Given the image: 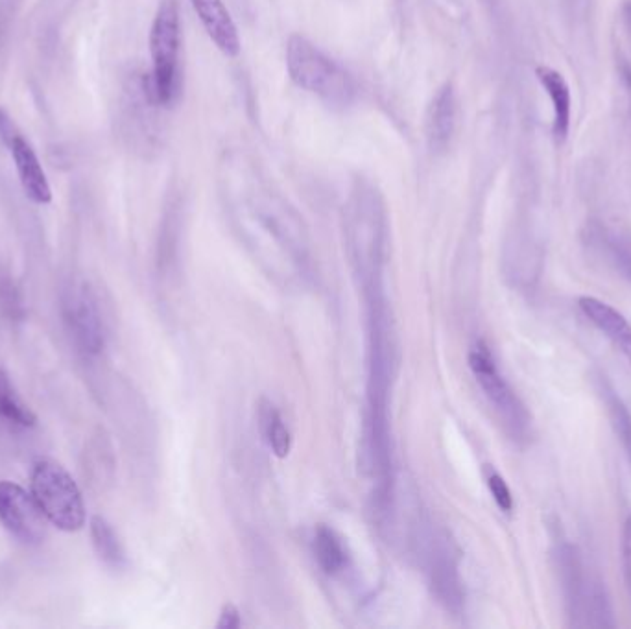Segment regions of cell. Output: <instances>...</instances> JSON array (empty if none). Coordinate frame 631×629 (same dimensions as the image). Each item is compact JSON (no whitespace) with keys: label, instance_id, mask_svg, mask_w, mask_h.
<instances>
[{"label":"cell","instance_id":"1","mask_svg":"<svg viewBox=\"0 0 631 629\" xmlns=\"http://www.w3.org/2000/svg\"><path fill=\"white\" fill-rule=\"evenodd\" d=\"M233 216L253 257L285 288L309 286L314 262L303 222L283 200L257 185V192L237 202Z\"/></svg>","mask_w":631,"mask_h":629},{"label":"cell","instance_id":"2","mask_svg":"<svg viewBox=\"0 0 631 629\" xmlns=\"http://www.w3.org/2000/svg\"><path fill=\"white\" fill-rule=\"evenodd\" d=\"M344 238L353 272L362 288L382 283L388 257V213L381 192L360 181L344 207Z\"/></svg>","mask_w":631,"mask_h":629},{"label":"cell","instance_id":"3","mask_svg":"<svg viewBox=\"0 0 631 629\" xmlns=\"http://www.w3.org/2000/svg\"><path fill=\"white\" fill-rule=\"evenodd\" d=\"M286 67L294 84L329 106H349L357 96L353 76L305 37L288 39Z\"/></svg>","mask_w":631,"mask_h":629},{"label":"cell","instance_id":"4","mask_svg":"<svg viewBox=\"0 0 631 629\" xmlns=\"http://www.w3.org/2000/svg\"><path fill=\"white\" fill-rule=\"evenodd\" d=\"M181 45L178 0H163L150 30L152 74L148 95L159 106H170L178 95V61Z\"/></svg>","mask_w":631,"mask_h":629},{"label":"cell","instance_id":"5","mask_svg":"<svg viewBox=\"0 0 631 629\" xmlns=\"http://www.w3.org/2000/svg\"><path fill=\"white\" fill-rule=\"evenodd\" d=\"M32 495L47 515L48 523L63 532H78L84 528L85 506L80 487L60 463L39 460L34 465Z\"/></svg>","mask_w":631,"mask_h":629},{"label":"cell","instance_id":"6","mask_svg":"<svg viewBox=\"0 0 631 629\" xmlns=\"http://www.w3.org/2000/svg\"><path fill=\"white\" fill-rule=\"evenodd\" d=\"M421 546L423 567L429 578L430 591L441 606L451 613H460L464 606V582L460 576V550L445 530L429 526L423 534Z\"/></svg>","mask_w":631,"mask_h":629},{"label":"cell","instance_id":"7","mask_svg":"<svg viewBox=\"0 0 631 629\" xmlns=\"http://www.w3.org/2000/svg\"><path fill=\"white\" fill-rule=\"evenodd\" d=\"M469 368L473 371L480 390L497 412L502 425L512 434L513 440H523L530 428V416L521 399L513 392L512 386L502 377L495 358L484 342H477L471 347Z\"/></svg>","mask_w":631,"mask_h":629},{"label":"cell","instance_id":"8","mask_svg":"<svg viewBox=\"0 0 631 629\" xmlns=\"http://www.w3.org/2000/svg\"><path fill=\"white\" fill-rule=\"evenodd\" d=\"M561 569L563 589L567 596V604L571 607V617H584L582 626H611V622L606 620V617H609L608 602L602 594L600 583H595L585 576L582 561L574 556L571 548L561 556Z\"/></svg>","mask_w":631,"mask_h":629},{"label":"cell","instance_id":"9","mask_svg":"<svg viewBox=\"0 0 631 629\" xmlns=\"http://www.w3.org/2000/svg\"><path fill=\"white\" fill-rule=\"evenodd\" d=\"M0 523L26 545L41 543L47 535V515L34 495L8 480L0 482Z\"/></svg>","mask_w":631,"mask_h":629},{"label":"cell","instance_id":"10","mask_svg":"<svg viewBox=\"0 0 631 629\" xmlns=\"http://www.w3.org/2000/svg\"><path fill=\"white\" fill-rule=\"evenodd\" d=\"M63 316L74 342L87 355H98L104 344V321L87 286H72L63 297Z\"/></svg>","mask_w":631,"mask_h":629},{"label":"cell","instance_id":"11","mask_svg":"<svg viewBox=\"0 0 631 629\" xmlns=\"http://www.w3.org/2000/svg\"><path fill=\"white\" fill-rule=\"evenodd\" d=\"M194 12L198 13L207 36L213 39L229 58H235L240 52V39L237 26L231 19L222 0H191Z\"/></svg>","mask_w":631,"mask_h":629},{"label":"cell","instance_id":"12","mask_svg":"<svg viewBox=\"0 0 631 629\" xmlns=\"http://www.w3.org/2000/svg\"><path fill=\"white\" fill-rule=\"evenodd\" d=\"M585 318L595 325L611 344L631 362V325L619 310L596 297H580L578 301Z\"/></svg>","mask_w":631,"mask_h":629},{"label":"cell","instance_id":"13","mask_svg":"<svg viewBox=\"0 0 631 629\" xmlns=\"http://www.w3.org/2000/svg\"><path fill=\"white\" fill-rule=\"evenodd\" d=\"M456 95L453 85L445 84L430 102L427 111V139L432 152H445L456 130Z\"/></svg>","mask_w":631,"mask_h":629},{"label":"cell","instance_id":"14","mask_svg":"<svg viewBox=\"0 0 631 629\" xmlns=\"http://www.w3.org/2000/svg\"><path fill=\"white\" fill-rule=\"evenodd\" d=\"M8 148L12 150L15 168L26 196L39 205L52 202V190L48 185L47 174L41 168L34 148L24 141L23 135H17L12 143L8 144Z\"/></svg>","mask_w":631,"mask_h":629},{"label":"cell","instance_id":"15","mask_svg":"<svg viewBox=\"0 0 631 629\" xmlns=\"http://www.w3.org/2000/svg\"><path fill=\"white\" fill-rule=\"evenodd\" d=\"M537 80L547 91V95L552 100L554 109V137L558 143H563L569 135L571 128V89L565 82V78L560 72L550 69V67H539L536 71Z\"/></svg>","mask_w":631,"mask_h":629},{"label":"cell","instance_id":"16","mask_svg":"<svg viewBox=\"0 0 631 629\" xmlns=\"http://www.w3.org/2000/svg\"><path fill=\"white\" fill-rule=\"evenodd\" d=\"M312 550L318 565L325 574L336 576L347 567V550L342 537L333 528L320 524L314 532Z\"/></svg>","mask_w":631,"mask_h":629},{"label":"cell","instance_id":"17","mask_svg":"<svg viewBox=\"0 0 631 629\" xmlns=\"http://www.w3.org/2000/svg\"><path fill=\"white\" fill-rule=\"evenodd\" d=\"M259 427L262 440L266 441L270 451L274 452L277 458H286L292 449V436L272 401L262 399L259 403Z\"/></svg>","mask_w":631,"mask_h":629},{"label":"cell","instance_id":"18","mask_svg":"<svg viewBox=\"0 0 631 629\" xmlns=\"http://www.w3.org/2000/svg\"><path fill=\"white\" fill-rule=\"evenodd\" d=\"M91 539L98 558L111 569H122L126 565V552L113 526L100 515L91 519Z\"/></svg>","mask_w":631,"mask_h":629},{"label":"cell","instance_id":"19","mask_svg":"<svg viewBox=\"0 0 631 629\" xmlns=\"http://www.w3.org/2000/svg\"><path fill=\"white\" fill-rule=\"evenodd\" d=\"M0 419L13 427H34L36 414L19 399L13 390L10 377L4 369H0Z\"/></svg>","mask_w":631,"mask_h":629},{"label":"cell","instance_id":"20","mask_svg":"<svg viewBox=\"0 0 631 629\" xmlns=\"http://www.w3.org/2000/svg\"><path fill=\"white\" fill-rule=\"evenodd\" d=\"M604 393H606V404H608L611 425L615 428L620 443H622V447L628 454L631 463V414L628 412V408L624 406V403L620 401V397L615 395V392L606 390Z\"/></svg>","mask_w":631,"mask_h":629},{"label":"cell","instance_id":"21","mask_svg":"<svg viewBox=\"0 0 631 629\" xmlns=\"http://www.w3.org/2000/svg\"><path fill=\"white\" fill-rule=\"evenodd\" d=\"M0 309L12 320H19L24 316L23 301L19 296V290L8 277H0Z\"/></svg>","mask_w":631,"mask_h":629},{"label":"cell","instance_id":"22","mask_svg":"<svg viewBox=\"0 0 631 629\" xmlns=\"http://www.w3.org/2000/svg\"><path fill=\"white\" fill-rule=\"evenodd\" d=\"M486 484H488L489 491H491L493 499L497 502V506L504 513H510L513 510V497L506 480L495 469L488 467L486 469Z\"/></svg>","mask_w":631,"mask_h":629},{"label":"cell","instance_id":"23","mask_svg":"<svg viewBox=\"0 0 631 629\" xmlns=\"http://www.w3.org/2000/svg\"><path fill=\"white\" fill-rule=\"evenodd\" d=\"M622 563H624V578L631 596V515L624 524L622 532Z\"/></svg>","mask_w":631,"mask_h":629},{"label":"cell","instance_id":"24","mask_svg":"<svg viewBox=\"0 0 631 629\" xmlns=\"http://www.w3.org/2000/svg\"><path fill=\"white\" fill-rule=\"evenodd\" d=\"M242 626V618H240L239 609L235 606H224L220 618L216 622L218 629H239Z\"/></svg>","mask_w":631,"mask_h":629},{"label":"cell","instance_id":"25","mask_svg":"<svg viewBox=\"0 0 631 629\" xmlns=\"http://www.w3.org/2000/svg\"><path fill=\"white\" fill-rule=\"evenodd\" d=\"M17 135H21V133L15 128L10 115L4 109H0V139L6 144H10Z\"/></svg>","mask_w":631,"mask_h":629}]
</instances>
